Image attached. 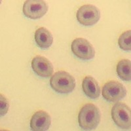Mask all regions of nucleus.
Masks as SVG:
<instances>
[{
	"instance_id": "13",
	"label": "nucleus",
	"mask_w": 131,
	"mask_h": 131,
	"mask_svg": "<svg viewBox=\"0 0 131 131\" xmlns=\"http://www.w3.org/2000/svg\"><path fill=\"white\" fill-rule=\"evenodd\" d=\"M131 31H125L119 36L118 44L119 47L123 51H130L131 49Z\"/></svg>"
},
{
	"instance_id": "2",
	"label": "nucleus",
	"mask_w": 131,
	"mask_h": 131,
	"mask_svg": "<svg viewBox=\"0 0 131 131\" xmlns=\"http://www.w3.org/2000/svg\"><path fill=\"white\" fill-rule=\"evenodd\" d=\"M50 85L55 92L60 94H68L74 90L75 79L68 72L59 71L51 77Z\"/></svg>"
},
{
	"instance_id": "10",
	"label": "nucleus",
	"mask_w": 131,
	"mask_h": 131,
	"mask_svg": "<svg viewBox=\"0 0 131 131\" xmlns=\"http://www.w3.org/2000/svg\"><path fill=\"white\" fill-rule=\"evenodd\" d=\"M83 91L86 96L92 99H96L100 95V87L99 83L94 78L86 76L82 83Z\"/></svg>"
},
{
	"instance_id": "9",
	"label": "nucleus",
	"mask_w": 131,
	"mask_h": 131,
	"mask_svg": "<svg viewBox=\"0 0 131 131\" xmlns=\"http://www.w3.org/2000/svg\"><path fill=\"white\" fill-rule=\"evenodd\" d=\"M51 123V118L48 113L38 111L33 115L30 120V128L34 131L47 130Z\"/></svg>"
},
{
	"instance_id": "14",
	"label": "nucleus",
	"mask_w": 131,
	"mask_h": 131,
	"mask_svg": "<svg viewBox=\"0 0 131 131\" xmlns=\"http://www.w3.org/2000/svg\"><path fill=\"white\" fill-rule=\"evenodd\" d=\"M0 104H1V116H4L5 115H6L7 113L8 112L9 107V100H7V98L1 94V97H0Z\"/></svg>"
},
{
	"instance_id": "8",
	"label": "nucleus",
	"mask_w": 131,
	"mask_h": 131,
	"mask_svg": "<svg viewBox=\"0 0 131 131\" xmlns=\"http://www.w3.org/2000/svg\"><path fill=\"white\" fill-rule=\"evenodd\" d=\"M31 68L37 75L41 78H49L54 72L52 63L42 56H36L33 58Z\"/></svg>"
},
{
	"instance_id": "6",
	"label": "nucleus",
	"mask_w": 131,
	"mask_h": 131,
	"mask_svg": "<svg viewBox=\"0 0 131 131\" xmlns=\"http://www.w3.org/2000/svg\"><path fill=\"white\" fill-rule=\"evenodd\" d=\"M49 7L42 0H28L23 5V13L26 17L36 20L43 17L47 12Z\"/></svg>"
},
{
	"instance_id": "7",
	"label": "nucleus",
	"mask_w": 131,
	"mask_h": 131,
	"mask_svg": "<svg viewBox=\"0 0 131 131\" xmlns=\"http://www.w3.org/2000/svg\"><path fill=\"white\" fill-rule=\"evenodd\" d=\"M72 51L77 57L81 60H91L95 56V50L88 40L76 38L72 43Z\"/></svg>"
},
{
	"instance_id": "12",
	"label": "nucleus",
	"mask_w": 131,
	"mask_h": 131,
	"mask_svg": "<svg viewBox=\"0 0 131 131\" xmlns=\"http://www.w3.org/2000/svg\"><path fill=\"white\" fill-rule=\"evenodd\" d=\"M117 73L122 80L130 81L131 79V62L128 59L121 60L117 66Z\"/></svg>"
},
{
	"instance_id": "4",
	"label": "nucleus",
	"mask_w": 131,
	"mask_h": 131,
	"mask_svg": "<svg viewBox=\"0 0 131 131\" xmlns=\"http://www.w3.org/2000/svg\"><path fill=\"white\" fill-rule=\"evenodd\" d=\"M77 19L82 25L85 26H93L98 23L100 18V10L91 4L84 5L78 9Z\"/></svg>"
},
{
	"instance_id": "5",
	"label": "nucleus",
	"mask_w": 131,
	"mask_h": 131,
	"mask_svg": "<svg viewBox=\"0 0 131 131\" xmlns=\"http://www.w3.org/2000/svg\"><path fill=\"white\" fill-rule=\"evenodd\" d=\"M102 92L105 100L111 102H117L125 98L127 90L121 83L117 81H110L104 85Z\"/></svg>"
},
{
	"instance_id": "1",
	"label": "nucleus",
	"mask_w": 131,
	"mask_h": 131,
	"mask_svg": "<svg viewBox=\"0 0 131 131\" xmlns=\"http://www.w3.org/2000/svg\"><path fill=\"white\" fill-rule=\"evenodd\" d=\"M101 120V113L97 106L93 104H86L80 110L78 115L79 127L85 130H94Z\"/></svg>"
},
{
	"instance_id": "3",
	"label": "nucleus",
	"mask_w": 131,
	"mask_h": 131,
	"mask_svg": "<svg viewBox=\"0 0 131 131\" xmlns=\"http://www.w3.org/2000/svg\"><path fill=\"white\" fill-rule=\"evenodd\" d=\"M131 112L130 107L125 103L117 102L112 109V117L117 126L128 130L131 126Z\"/></svg>"
},
{
	"instance_id": "11",
	"label": "nucleus",
	"mask_w": 131,
	"mask_h": 131,
	"mask_svg": "<svg viewBox=\"0 0 131 131\" xmlns=\"http://www.w3.org/2000/svg\"><path fill=\"white\" fill-rule=\"evenodd\" d=\"M34 37L36 44L41 49H48L53 43L52 34L44 27L39 28L36 30Z\"/></svg>"
}]
</instances>
